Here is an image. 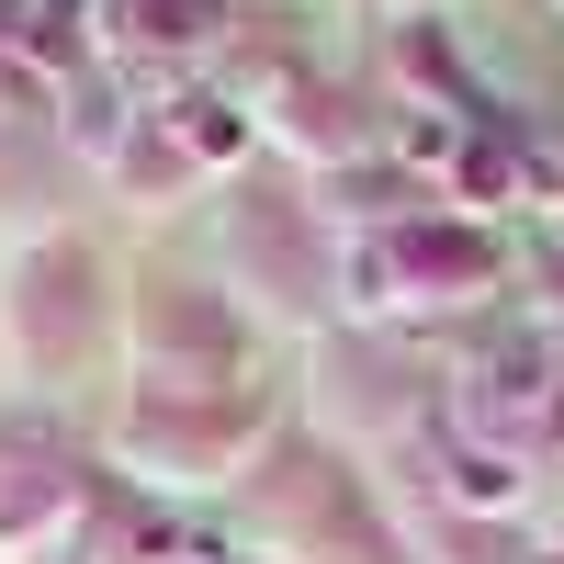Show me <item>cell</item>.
Here are the masks:
<instances>
[{"instance_id":"7a4b0ae2","label":"cell","mask_w":564,"mask_h":564,"mask_svg":"<svg viewBox=\"0 0 564 564\" xmlns=\"http://www.w3.org/2000/svg\"><path fill=\"white\" fill-rule=\"evenodd\" d=\"M181 113H193V148H215V159L238 148V124H226V102H181Z\"/></svg>"},{"instance_id":"6da1fadb","label":"cell","mask_w":564,"mask_h":564,"mask_svg":"<svg viewBox=\"0 0 564 564\" xmlns=\"http://www.w3.org/2000/svg\"><path fill=\"white\" fill-rule=\"evenodd\" d=\"M463 497L497 508V497H508V463H497V452H463Z\"/></svg>"}]
</instances>
